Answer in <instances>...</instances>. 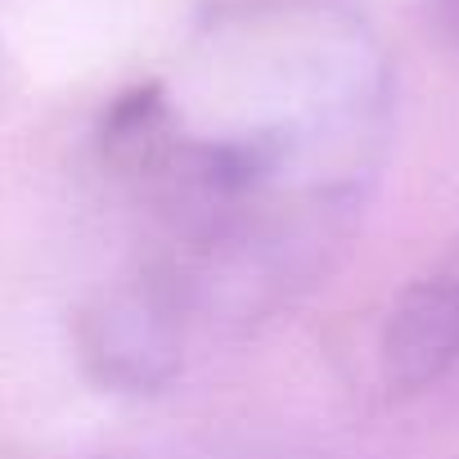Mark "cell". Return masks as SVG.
I'll return each mask as SVG.
<instances>
[{"mask_svg":"<svg viewBox=\"0 0 459 459\" xmlns=\"http://www.w3.org/2000/svg\"><path fill=\"white\" fill-rule=\"evenodd\" d=\"M207 59L216 95L144 82L95 131L108 189L140 216V253L82 325L117 387L167 383L198 338L248 329L311 289L383 167L387 64L356 14H225Z\"/></svg>","mask_w":459,"mask_h":459,"instance_id":"cell-1","label":"cell"},{"mask_svg":"<svg viewBox=\"0 0 459 459\" xmlns=\"http://www.w3.org/2000/svg\"><path fill=\"white\" fill-rule=\"evenodd\" d=\"M378 365L392 392H428L459 374V280L437 266L387 311Z\"/></svg>","mask_w":459,"mask_h":459,"instance_id":"cell-2","label":"cell"},{"mask_svg":"<svg viewBox=\"0 0 459 459\" xmlns=\"http://www.w3.org/2000/svg\"><path fill=\"white\" fill-rule=\"evenodd\" d=\"M428 14H432L437 32L459 50V0H428Z\"/></svg>","mask_w":459,"mask_h":459,"instance_id":"cell-3","label":"cell"},{"mask_svg":"<svg viewBox=\"0 0 459 459\" xmlns=\"http://www.w3.org/2000/svg\"><path fill=\"white\" fill-rule=\"evenodd\" d=\"M441 266H446V271H450V275H455V280H459V248H455V253H450V257H446V262H441Z\"/></svg>","mask_w":459,"mask_h":459,"instance_id":"cell-4","label":"cell"}]
</instances>
